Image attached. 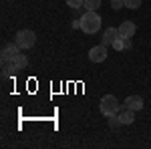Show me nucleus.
<instances>
[{"label": "nucleus", "mask_w": 151, "mask_h": 149, "mask_svg": "<svg viewBox=\"0 0 151 149\" xmlns=\"http://www.w3.org/2000/svg\"><path fill=\"white\" fill-rule=\"evenodd\" d=\"M107 119H109V125H111V127H119V125H121V121H119L117 115H109Z\"/></svg>", "instance_id": "16"}, {"label": "nucleus", "mask_w": 151, "mask_h": 149, "mask_svg": "<svg viewBox=\"0 0 151 149\" xmlns=\"http://www.w3.org/2000/svg\"><path fill=\"white\" fill-rule=\"evenodd\" d=\"M111 46H113L115 50H125V36H121V35H119V36L115 38V42H113Z\"/></svg>", "instance_id": "12"}, {"label": "nucleus", "mask_w": 151, "mask_h": 149, "mask_svg": "<svg viewBox=\"0 0 151 149\" xmlns=\"http://www.w3.org/2000/svg\"><path fill=\"white\" fill-rule=\"evenodd\" d=\"M99 6H101V0H85L83 4L85 10H99Z\"/></svg>", "instance_id": "11"}, {"label": "nucleus", "mask_w": 151, "mask_h": 149, "mask_svg": "<svg viewBox=\"0 0 151 149\" xmlns=\"http://www.w3.org/2000/svg\"><path fill=\"white\" fill-rule=\"evenodd\" d=\"M141 6V0H125V8H129V10H137Z\"/></svg>", "instance_id": "13"}, {"label": "nucleus", "mask_w": 151, "mask_h": 149, "mask_svg": "<svg viewBox=\"0 0 151 149\" xmlns=\"http://www.w3.org/2000/svg\"><path fill=\"white\" fill-rule=\"evenodd\" d=\"M12 60H14V65H16V67H18V71H20V69H24V67H26V65H28V58L24 57L22 53H18V55H16V57L12 58Z\"/></svg>", "instance_id": "10"}, {"label": "nucleus", "mask_w": 151, "mask_h": 149, "mask_svg": "<svg viewBox=\"0 0 151 149\" xmlns=\"http://www.w3.org/2000/svg\"><path fill=\"white\" fill-rule=\"evenodd\" d=\"M70 26H73V28H81V18H79V20H73Z\"/></svg>", "instance_id": "17"}, {"label": "nucleus", "mask_w": 151, "mask_h": 149, "mask_svg": "<svg viewBox=\"0 0 151 149\" xmlns=\"http://www.w3.org/2000/svg\"><path fill=\"white\" fill-rule=\"evenodd\" d=\"M125 6V0H111V8L113 10H121Z\"/></svg>", "instance_id": "15"}, {"label": "nucleus", "mask_w": 151, "mask_h": 149, "mask_svg": "<svg viewBox=\"0 0 151 149\" xmlns=\"http://www.w3.org/2000/svg\"><path fill=\"white\" fill-rule=\"evenodd\" d=\"M135 32H137V26H135V22H131V20H123V22L119 24V35H121V36H127V38H131Z\"/></svg>", "instance_id": "7"}, {"label": "nucleus", "mask_w": 151, "mask_h": 149, "mask_svg": "<svg viewBox=\"0 0 151 149\" xmlns=\"http://www.w3.org/2000/svg\"><path fill=\"white\" fill-rule=\"evenodd\" d=\"M117 117H119L121 125H131V123L135 121V111H131V109H127V107H121L119 113H117Z\"/></svg>", "instance_id": "6"}, {"label": "nucleus", "mask_w": 151, "mask_h": 149, "mask_svg": "<svg viewBox=\"0 0 151 149\" xmlns=\"http://www.w3.org/2000/svg\"><path fill=\"white\" fill-rule=\"evenodd\" d=\"M14 42L20 46L22 50H28V48H32L36 42V35L32 30H28V28H24V30H18L16 36H14Z\"/></svg>", "instance_id": "2"}, {"label": "nucleus", "mask_w": 151, "mask_h": 149, "mask_svg": "<svg viewBox=\"0 0 151 149\" xmlns=\"http://www.w3.org/2000/svg\"><path fill=\"white\" fill-rule=\"evenodd\" d=\"M101 113L105 115V117H109V115H117L119 113V109H121V105H119V101H117L113 95H105L103 99H101Z\"/></svg>", "instance_id": "3"}, {"label": "nucleus", "mask_w": 151, "mask_h": 149, "mask_svg": "<svg viewBox=\"0 0 151 149\" xmlns=\"http://www.w3.org/2000/svg\"><path fill=\"white\" fill-rule=\"evenodd\" d=\"M125 107L131 109V111H141V109H143V99H141V95H129L127 99H125Z\"/></svg>", "instance_id": "8"}, {"label": "nucleus", "mask_w": 151, "mask_h": 149, "mask_svg": "<svg viewBox=\"0 0 151 149\" xmlns=\"http://www.w3.org/2000/svg\"><path fill=\"white\" fill-rule=\"evenodd\" d=\"M22 48L16 45V42H8V45L2 46V53H0V58H14Z\"/></svg>", "instance_id": "5"}, {"label": "nucleus", "mask_w": 151, "mask_h": 149, "mask_svg": "<svg viewBox=\"0 0 151 149\" xmlns=\"http://www.w3.org/2000/svg\"><path fill=\"white\" fill-rule=\"evenodd\" d=\"M117 36H119V28H115V26H109V28H107V30L103 32V38H101V45H105V46L113 45Z\"/></svg>", "instance_id": "9"}, {"label": "nucleus", "mask_w": 151, "mask_h": 149, "mask_svg": "<svg viewBox=\"0 0 151 149\" xmlns=\"http://www.w3.org/2000/svg\"><path fill=\"white\" fill-rule=\"evenodd\" d=\"M101 22L103 20H101V16H99L97 10H87L81 16V30L85 35H95V32H99Z\"/></svg>", "instance_id": "1"}, {"label": "nucleus", "mask_w": 151, "mask_h": 149, "mask_svg": "<svg viewBox=\"0 0 151 149\" xmlns=\"http://www.w3.org/2000/svg\"><path fill=\"white\" fill-rule=\"evenodd\" d=\"M125 48H131V38H127V36H125Z\"/></svg>", "instance_id": "18"}, {"label": "nucleus", "mask_w": 151, "mask_h": 149, "mask_svg": "<svg viewBox=\"0 0 151 149\" xmlns=\"http://www.w3.org/2000/svg\"><path fill=\"white\" fill-rule=\"evenodd\" d=\"M83 4H85V0H67V6L70 8H83Z\"/></svg>", "instance_id": "14"}, {"label": "nucleus", "mask_w": 151, "mask_h": 149, "mask_svg": "<svg viewBox=\"0 0 151 149\" xmlns=\"http://www.w3.org/2000/svg\"><path fill=\"white\" fill-rule=\"evenodd\" d=\"M107 46L105 45H97V46H93L91 50H89V58L93 60V63H103L105 58H107Z\"/></svg>", "instance_id": "4"}]
</instances>
